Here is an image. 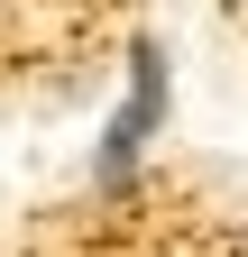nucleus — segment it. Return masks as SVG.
Masks as SVG:
<instances>
[{"label": "nucleus", "mask_w": 248, "mask_h": 257, "mask_svg": "<svg viewBox=\"0 0 248 257\" xmlns=\"http://www.w3.org/2000/svg\"><path fill=\"white\" fill-rule=\"evenodd\" d=\"M230 19H248V0H230Z\"/></svg>", "instance_id": "nucleus-1"}]
</instances>
